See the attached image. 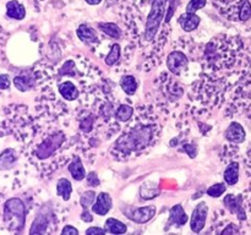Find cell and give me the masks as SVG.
Returning <instances> with one entry per match:
<instances>
[{
	"instance_id": "obj_11",
	"label": "cell",
	"mask_w": 251,
	"mask_h": 235,
	"mask_svg": "<svg viewBox=\"0 0 251 235\" xmlns=\"http://www.w3.org/2000/svg\"><path fill=\"white\" fill-rule=\"evenodd\" d=\"M189 217L186 214L185 210L183 208V206L180 203L173 206V207L169 210V219L167 222L166 229H168L172 225H176V227H183L188 223Z\"/></svg>"
},
{
	"instance_id": "obj_5",
	"label": "cell",
	"mask_w": 251,
	"mask_h": 235,
	"mask_svg": "<svg viewBox=\"0 0 251 235\" xmlns=\"http://www.w3.org/2000/svg\"><path fill=\"white\" fill-rule=\"evenodd\" d=\"M223 205L232 214L237 215L238 219L240 222H244L247 219V212L243 206V195H233V193H228L225 198H223Z\"/></svg>"
},
{
	"instance_id": "obj_32",
	"label": "cell",
	"mask_w": 251,
	"mask_h": 235,
	"mask_svg": "<svg viewBox=\"0 0 251 235\" xmlns=\"http://www.w3.org/2000/svg\"><path fill=\"white\" fill-rule=\"evenodd\" d=\"M206 4H207V1H206V0H190V1H189V4L186 5L185 11L186 12H196L198 10L203 9V7L206 6Z\"/></svg>"
},
{
	"instance_id": "obj_9",
	"label": "cell",
	"mask_w": 251,
	"mask_h": 235,
	"mask_svg": "<svg viewBox=\"0 0 251 235\" xmlns=\"http://www.w3.org/2000/svg\"><path fill=\"white\" fill-rule=\"evenodd\" d=\"M49 217H50V210L48 207H42L32 222L29 234H44L48 228Z\"/></svg>"
},
{
	"instance_id": "obj_1",
	"label": "cell",
	"mask_w": 251,
	"mask_h": 235,
	"mask_svg": "<svg viewBox=\"0 0 251 235\" xmlns=\"http://www.w3.org/2000/svg\"><path fill=\"white\" fill-rule=\"evenodd\" d=\"M153 125H147V126L132 129L131 131L122 135L115 141L114 147L115 149L125 154H130L131 152L135 151H141V149L146 148L151 143V141L153 140Z\"/></svg>"
},
{
	"instance_id": "obj_15",
	"label": "cell",
	"mask_w": 251,
	"mask_h": 235,
	"mask_svg": "<svg viewBox=\"0 0 251 235\" xmlns=\"http://www.w3.org/2000/svg\"><path fill=\"white\" fill-rule=\"evenodd\" d=\"M76 34L80 38V41L86 44L97 43L98 39H100L96 29L87 24H81L76 29Z\"/></svg>"
},
{
	"instance_id": "obj_7",
	"label": "cell",
	"mask_w": 251,
	"mask_h": 235,
	"mask_svg": "<svg viewBox=\"0 0 251 235\" xmlns=\"http://www.w3.org/2000/svg\"><path fill=\"white\" fill-rule=\"evenodd\" d=\"M157 208L156 206H145V207H139V208H131L130 211H127L126 215L129 219H131L132 222L137 223V224H145V223L150 222L152 218L156 215Z\"/></svg>"
},
{
	"instance_id": "obj_2",
	"label": "cell",
	"mask_w": 251,
	"mask_h": 235,
	"mask_svg": "<svg viewBox=\"0 0 251 235\" xmlns=\"http://www.w3.org/2000/svg\"><path fill=\"white\" fill-rule=\"evenodd\" d=\"M26 206L19 197L9 198L4 203V222L12 232H21L26 224Z\"/></svg>"
},
{
	"instance_id": "obj_29",
	"label": "cell",
	"mask_w": 251,
	"mask_h": 235,
	"mask_svg": "<svg viewBox=\"0 0 251 235\" xmlns=\"http://www.w3.org/2000/svg\"><path fill=\"white\" fill-rule=\"evenodd\" d=\"M251 19V4L249 0H243L239 7V20L248 21Z\"/></svg>"
},
{
	"instance_id": "obj_6",
	"label": "cell",
	"mask_w": 251,
	"mask_h": 235,
	"mask_svg": "<svg viewBox=\"0 0 251 235\" xmlns=\"http://www.w3.org/2000/svg\"><path fill=\"white\" fill-rule=\"evenodd\" d=\"M208 214V206L206 202H200L193 211L190 218V228L194 233L199 234L205 228Z\"/></svg>"
},
{
	"instance_id": "obj_10",
	"label": "cell",
	"mask_w": 251,
	"mask_h": 235,
	"mask_svg": "<svg viewBox=\"0 0 251 235\" xmlns=\"http://www.w3.org/2000/svg\"><path fill=\"white\" fill-rule=\"evenodd\" d=\"M113 207V200L110 197V195L108 192H100L97 195V198H96L95 203L92 205V212L95 214L105 215L107 213H109V211L112 210Z\"/></svg>"
},
{
	"instance_id": "obj_42",
	"label": "cell",
	"mask_w": 251,
	"mask_h": 235,
	"mask_svg": "<svg viewBox=\"0 0 251 235\" xmlns=\"http://www.w3.org/2000/svg\"><path fill=\"white\" fill-rule=\"evenodd\" d=\"M104 110H105V113H104V114H103V115H104V117L105 118H109V113H108V114H107V108H104ZM110 110H113V108H112V105H110V104H108V112H110Z\"/></svg>"
},
{
	"instance_id": "obj_27",
	"label": "cell",
	"mask_w": 251,
	"mask_h": 235,
	"mask_svg": "<svg viewBox=\"0 0 251 235\" xmlns=\"http://www.w3.org/2000/svg\"><path fill=\"white\" fill-rule=\"evenodd\" d=\"M226 185H227L226 183L213 184V185H211L210 188L206 190V193H207L210 197H215V198L221 197V196L226 192V190H227V186Z\"/></svg>"
},
{
	"instance_id": "obj_21",
	"label": "cell",
	"mask_w": 251,
	"mask_h": 235,
	"mask_svg": "<svg viewBox=\"0 0 251 235\" xmlns=\"http://www.w3.org/2000/svg\"><path fill=\"white\" fill-rule=\"evenodd\" d=\"M56 193H58V196H60L64 201L70 200L71 193H73V185H71V181L66 178L59 179L58 183H56Z\"/></svg>"
},
{
	"instance_id": "obj_4",
	"label": "cell",
	"mask_w": 251,
	"mask_h": 235,
	"mask_svg": "<svg viewBox=\"0 0 251 235\" xmlns=\"http://www.w3.org/2000/svg\"><path fill=\"white\" fill-rule=\"evenodd\" d=\"M65 140L66 137L63 132L61 131L55 132V134L46 137V139H44L43 141L37 146L34 154H36L37 158L42 159V161H43V159L49 158V157L53 156V154L60 148L61 144L65 142Z\"/></svg>"
},
{
	"instance_id": "obj_12",
	"label": "cell",
	"mask_w": 251,
	"mask_h": 235,
	"mask_svg": "<svg viewBox=\"0 0 251 235\" xmlns=\"http://www.w3.org/2000/svg\"><path fill=\"white\" fill-rule=\"evenodd\" d=\"M225 137L232 143H243L245 141V137H247V132H245L242 124L234 121L227 127V130L225 131Z\"/></svg>"
},
{
	"instance_id": "obj_33",
	"label": "cell",
	"mask_w": 251,
	"mask_h": 235,
	"mask_svg": "<svg viewBox=\"0 0 251 235\" xmlns=\"http://www.w3.org/2000/svg\"><path fill=\"white\" fill-rule=\"evenodd\" d=\"M93 124H95V117H93V115L86 117L85 119L80 122L81 131L86 132V134H87V132H91V130H92L93 127Z\"/></svg>"
},
{
	"instance_id": "obj_41",
	"label": "cell",
	"mask_w": 251,
	"mask_h": 235,
	"mask_svg": "<svg viewBox=\"0 0 251 235\" xmlns=\"http://www.w3.org/2000/svg\"><path fill=\"white\" fill-rule=\"evenodd\" d=\"M88 5H98L102 2V0H85Z\"/></svg>"
},
{
	"instance_id": "obj_25",
	"label": "cell",
	"mask_w": 251,
	"mask_h": 235,
	"mask_svg": "<svg viewBox=\"0 0 251 235\" xmlns=\"http://www.w3.org/2000/svg\"><path fill=\"white\" fill-rule=\"evenodd\" d=\"M132 114H134V108L129 104H120L115 110V118L122 122L129 121Z\"/></svg>"
},
{
	"instance_id": "obj_36",
	"label": "cell",
	"mask_w": 251,
	"mask_h": 235,
	"mask_svg": "<svg viewBox=\"0 0 251 235\" xmlns=\"http://www.w3.org/2000/svg\"><path fill=\"white\" fill-rule=\"evenodd\" d=\"M181 151L185 152L190 158H195L196 157V146H194V144H184Z\"/></svg>"
},
{
	"instance_id": "obj_34",
	"label": "cell",
	"mask_w": 251,
	"mask_h": 235,
	"mask_svg": "<svg viewBox=\"0 0 251 235\" xmlns=\"http://www.w3.org/2000/svg\"><path fill=\"white\" fill-rule=\"evenodd\" d=\"M10 86H11L10 76L6 75V73H0V90H9Z\"/></svg>"
},
{
	"instance_id": "obj_39",
	"label": "cell",
	"mask_w": 251,
	"mask_h": 235,
	"mask_svg": "<svg viewBox=\"0 0 251 235\" xmlns=\"http://www.w3.org/2000/svg\"><path fill=\"white\" fill-rule=\"evenodd\" d=\"M80 217H81V220L85 223L93 222V215H92V213L88 211V208H83V211H82V213H81Z\"/></svg>"
},
{
	"instance_id": "obj_8",
	"label": "cell",
	"mask_w": 251,
	"mask_h": 235,
	"mask_svg": "<svg viewBox=\"0 0 251 235\" xmlns=\"http://www.w3.org/2000/svg\"><path fill=\"white\" fill-rule=\"evenodd\" d=\"M188 65L189 59L186 58L183 51H172L167 58V66H168L169 71L174 75H180L184 70L188 69Z\"/></svg>"
},
{
	"instance_id": "obj_40",
	"label": "cell",
	"mask_w": 251,
	"mask_h": 235,
	"mask_svg": "<svg viewBox=\"0 0 251 235\" xmlns=\"http://www.w3.org/2000/svg\"><path fill=\"white\" fill-rule=\"evenodd\" d=\"M239 233V229H238V227L235 224H233V223H230L229 225H227V228L226 229L222 230V233L221 234L226 235V234H238Z\"/></svg>"
},
{
	"instance_id": "obj_17",
	"label": "cell",
	"mask_w": 251,
	"mask_h": 235,
	"mask_svg": "<svg viewBox=\"0 0 251 235\" xmlns=\"http://www.w3.org/2000/svg\"><path fill=\"white\" fill-rule=\"evenodd\" d=\"M68 170H69V173L71 174V176H73L74 180L82 181L83 179H86L85 166H83L80 157H77V156L74 157L73 161H71V163L69 164Z\"/></svg>"
},
{
	"instance_id": "obj_14",
	"label": "cell",
	"mask_w": 251,
	"mask_h": 235,
	"mask_svg": "<svg viewBox=\"0 0 251 235\" xmlns=\"http://www.w3.org/2000/svg\"><path fill=\"white\" fill-rule=\"evenodd\" d=\"M19 161L16 151L14 148H6L0 153V170L7 171L11 170Z\"/></svg>"
},
{
	"instance_id": "obj_18",
	"label": "cell",
	"mask_w": 251,
	"mask_h": 235,
	"mask_svg": "<svg viewBox=\"0 0 251 235\" xmlns=\"http://www.w3.org/2000/svg\"><path fill=\"white\" fill-rule=\"evenodd\" d=\"M12 82L20 92H27L36 86V78L32 75H19L15 76Z\"/></svg>"
},
{
	"instance_id": "obj_30",
	"label": "cell",
	"mask_w": 251,
	"mask_h": 235,
	"mask_svg": "<svg viewBox=\"0 0 251 235\" xmlns=\"http://www.w3.org/2000/svg\"><path fill=\"white\" fill-rule=\"evenodd\" d=\"M180 1L181 0H168V7H167V14H166V17H164L166 24H168V22L173 19V16L176 15V9H178Z\"/></svg>"
},
{
	"instance_id": "obj_38",
	"label": "cell",
	"mask_w": 251,
	"mask_h": 235,
	"mask_svg": "<svg viewBox=\"0 0 251 235\" xmlns=\"http://www.w3.org/2000/svg\"><path fill=\"white\" fill-rule=\"evenodd\" d=\"M61 235H78L77 228H75L74 225H65L61 230Z\"/></svg>"
},
{
	"instance_id": "obj_24",
	"label": "cell",
	"mask_w": 251,
	"mask_h": 235,
	"mask_svg": "<svg viewBox=\"0 0 251 235\" xmlns=\"http://www.w3.org/2000/svg\"><path fill=\"white\" fill-rule=\"evenodd\" d=\"M120 87L123 88V91H124L126 94H129V95L135 94V93H136V91H137L136 78H135L134 76H131V75L124 76V77L120 80Z\"/></svg>"
},
{
	"instance_id": "obj_19",
	"label": "cell",
	"mask_w": 251,
	"mask_h": 235,
	"mask_svg": "<svg viewBox=\"0 0 251 235\" xmlns=\"http://www.w3.org/2000/svg\"><path fill=\"white\" fill-rule=\"evenodd\" d=\"M223 179H225V183L229 186H234L239 181V163L238 162H232L225 169Z\"/></svg>"
},
{
	"instance_id": "obj_35",
	"label": "cell",
	"mask_w": 251,
	"mask_h": 235,
	"mask_svg": "<svg viewBox=\"0 0 251 235\" xmlns=\"http://www.w3.org/2000/svg\"><path fill=\"white\" fill-rule=\"evenodd\" d=\"M86 178H87V184L90 186H92V188L100 185V179H98V175L96 171H90V173L86 175Z\"/></svg>"
},
{
	"instance_id": "obj_3",
	"label": "cell",
	"mask_w": 251,
	"mask_h": 235,
	"mask_svg": "<svg viewBox=\"0 0 251 235\" xmlns=\"http://www.w3.org/2000/svg\"><path fill=\"white\" fill-rule=\"evenodd\" d=\"M168 7V0H152L151 10L145 24V39L147 42L153 41L158 32L161 24L164 21Z\"/></svg>"
},
{
	"instance_id": "obj_22",
	"label": "cell",
	"mask_w": 251,
	"mask_h": 235,
	"mask_svg": "<svg viewBox=\"0 0 251 235\" xmlns=\"http://www.w3.org/2000/svg\"><path fill=\"white\" fill-rule=\"evenodd\" d=\"M104 229L110 234H125L127 227L122 220L115 219V218H108L104 223Z\"/></svg>"
},
{
	"instance_id": "obj_23",
	"label": "cell",
	"mask_w": 251,
	"mask_h": 235,
	"mask_svg": "<svg viewBox=\"0 0 251 235\" xmlns=\"http://www.w3.org/2000/svg\"><path fill=\"white\" fill-rule=\"evenodd\" d=\"M97 26L103 33L112 37V38L119 39L122 37V29L119 28L117 24H113V22H100Z\"/></svg>"
},
{
	"instance_id": "obj_26",
	"label": "cell",
	"mask_w": 251,
	"mask_h": 235,
	"mask_svg": "<svg viewBox=\"0 0 251 235\" xmlns=\"http://www.w3.org/2000/svg\"><path fill=\"white\" fill-rule=\"evenodd\" d=\"M120 55H122V47H120V44L114 43L112 46V48H110L108 55L105 56L104 63L107 64L108 66H113L118 60H119Z\"/></svg>"
},
{
	"instance_id": "obj_28",
	"label": "cell",
	"mask_w": 251,
	"mask_h": 235,
	"mask_svg": "<svg viewBox=\"0 0 251 235\" xmlns=\"http://www.w3.org/2000/svg\"><path fill=\"white\" fill-rule=\"evenodd\" d=\"M96 198H97V193L93 190L85 191V192L81 195L80 197V205L82 206V208H90L92 207V205L95 203Z\"/></svg>"
},
{
	"instance_id": "obj_31",
	"label": "cell",
	"mask_w": 251,
	"mask_h": 235,
	"mask_svg": "<svg viewBox=\"0 0 251 235\" xmlns=\"http://www.w3.org/2000/svg\"><path fill=\"white\" fill-rule=\"evenodd\" d=\"M74 76L75 75V63L74 60H68L59 70V76Z\"/></svg>"
},
{
	"instance_id": "obj_20",
	"label": "cell",
	"mask_w": 251,
	"mask_h": 235,
	"mask_svg": "<svg viewBox=\"0 0 251 235\" xmlns=\"http://www.w3.org/2000/svg\"><path fill=\"white\" fill-rule=\"evenodd\" d=\"M59 93L66 100H75L78 97V90L71 81H64L59 85Z\"/></svg>"
},
{
	"instance_id": "obj_13",
	"label": "cell",
	"mask_w": 251,
	"mask_h": 235,
	"mask_svg": "<svg viewBox=\"0 0 251 235\" xmlns=\"http://www.w3.org/2000/svg\"><path fill=\"white\" fill-rule=\"evenodd\" d=\"M201 19L196 15V12H184L178 19V24L185 32H193L200 24Z\"/></svg>"
},
{
	"instance_id": "obj_37",
	"label": "cell",
	"mask_w": 251,
	"mask_h": 235,
	"mask_svg": "<svg viewBox=\"0 0 251 235\" xmlns=\"http://www.w3.org/2000/svg\"><path fill=\"white\" fill-rule=\"evenodd\" d=\"M107 233L104 228H98V227H90L86 230V235H103Z\"/></svg>"
},
{
	"instance_id": "obj_16",
	"label": "cell",
	"mask_w": 251,
	"mask_h": 235,
	"mask_svg": "<svg viewBox=\"0 0 251 235\" xmlns=\"http://www.w3.org/2000/svg\"><path fill=\"white\" fill-rule=\"evenodd\" d=\"M6 16L9 19L21 21L26 17V7L17 0H10L6 2Z\"/></svg>"
}]
</instances>
